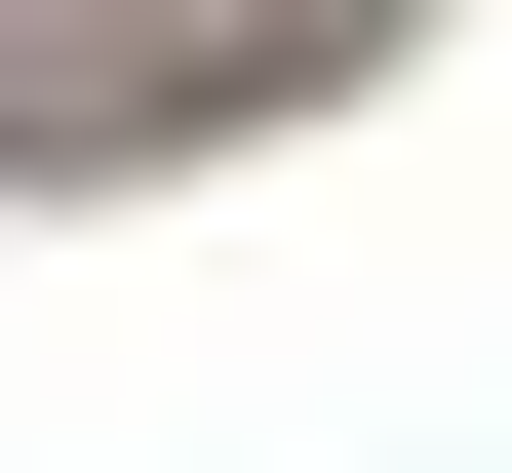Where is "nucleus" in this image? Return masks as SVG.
Listing matches in <instances>:
<instances>
[{
  "label": "nucleus",
  "instance_id": "obj_1",
  "mask_svg": "<svg viewBox=\"0 0 512 473\" xmlns=\"http://www.w3.org/2000/svg\"><path fill=\"white\" fill-rule=\"evenodd\" d=\"M394 0H0V198H79V158H197L276 119V79H355Z\"/></svg>",
  "mask_w": 512,
  "mask_h": 473
}]
</instances>
